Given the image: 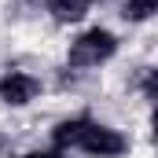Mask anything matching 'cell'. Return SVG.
I'll list each match as a JSON object with an SVG mask.
<instances>
[{"label":"cell","mask_w":158,"mask_h":158,"mask_svg":"<svg viewBox=\"0 0 158 158\" xmlns=\"http://www.w3.org/2000/svg\"><path fill=\"white\" fill-rule=\"evenodd\" d=\"M118 52V37L110 33V30H85L74 44H70V63L74 66H99V63H107L110 55Z\"/></svg>","instance_id":"cell-1"},{"label":"cell","mask_w":158,"mask_h":158,"mask_svg":"<svg viewBox=\"0 0 158 158\" xmlns=\"http://www.w3.org/2000/svg\"><path fill=\"white\" fill-rule=\"evenodd\" d=\"M74 147H81L85 155H92V158H118L121 151L129 147V143H125V136H121L118 129H110V125H99V121H92V118H88Z\"/></svg>","instance_id":"cell-2"},{"label":"cell","mask_w":158,"mask_h":158,"mask_svg":"<svg viewBox=\"0 0 158 158\" xmlns=\"http://www.w3.org/2000/svg\"><path fill=\"white\" fill-rule=\"evenodd\" d=\"M40 92V81L33 74H22V70H7L0 77V99L7 107H26L33 96Z\"/></svg>","instance_id":"cell-3"},{"label":"cell","mask_w":158,"mask_h":158,"mask_svg":"<svg viewBox=\"0 0 158 158\" xmlns=\"http://www.w3.org/2000/svg\"><path fill=\"white\" fill-rule=\"evenodd\" d=\"M88 7H92V0H52L48 4L55 22H81L88 15Z\"/></svg>","instance_id":"cell-4"},{"label":"cell","mask_w":158,"mask_h":158,"mask_svg":"<svg viewBox=\"0 0 158 158\" xmlns=\"http://www.w3.org/2000/svg\"><path fill=\"white\" fill-rule=\"evenodd\" d=\"M85 114L81 118H66V121H59L55 125V132H52V140H55V147H74L77 143V136H81V129H85Z\"/></svg>","instance_id":"cell-5"},{"label":"cell","mask_w":158,"mask_h":158,"mask_svg":"<svg viewBox=\"0 0 158 158\" xmlns=\"http://www.w3.org/2000/svg\"><path fill=\"white\" fill-rule=\"evenodd\" d=\"M158 11V0H125V19L129 22H147Z\"/></svg>","instance_id":"cell-6"},{"label":"cell","mask_w":158,"mask_h":158,"mask_svg":"<svg viewBox=\"0 0 158 158\" xmlns=\"http://www.w3.org/2000/svg\"><path fill=\"white\" fill-rule=\"evenodd\" d=\"M22 158H63L59 151H33V155H22Z\"/></svg>","instance_id":"cell-7"}]
</instances>
